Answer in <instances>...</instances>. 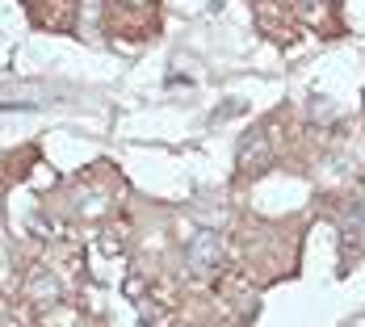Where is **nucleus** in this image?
Instances as JSON below:
<instances>
[{
	"label": "nucleus",
	"mask_w": 365,
	"mask_h": 327,
	"mask_svg": "<svg viewBox=\"0 0 365 327\" xmlns=\"http://www.w3.org/2000/svg\"><path fill=\"white\" fill-rule=\"evenodd\" d=\"M189 256H193V264H197V269H210V264H219L222 244L215 239V235H197V239H193V248H189Z\"/></svg>",
	"instance_id": "f257e3e1"
}]
</instances>
